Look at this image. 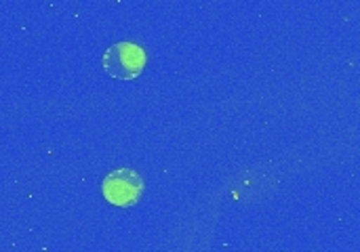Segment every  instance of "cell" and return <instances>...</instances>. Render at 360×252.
I'll return each instance as SVG.
<instances>
[{"label":"cell","mask_w":360,"mask_h":252,"mask_svg":"<svg viewBox=\"0 0 360 252\" xmlns=\"http://www.w3.org/2000/svg\"><path fill=\"white\" fill-rule=\"evenodd\" d=\"M105 74L114 80H135L146 65V51L135 42H116L112 44L101 59Z\"/></svg>","instance_id":"6da1fadb"},{"label":"cell","mask_w":360,"mask_h":252,"mask_svg":"<svg viewBox=\"0 0 360 252\" xmlns=\"http://www.w3.org/2000/svg\"><path fill=\"white\" fill-rule=\"evenodd\" d=\"M143 179L137 171L133 168H116L105 175L101 183V194L103 198L114 204V206H133L141 200L143 196Z\"/></svg>","instance_id":"7a4b0ae2"}]
</instances>
